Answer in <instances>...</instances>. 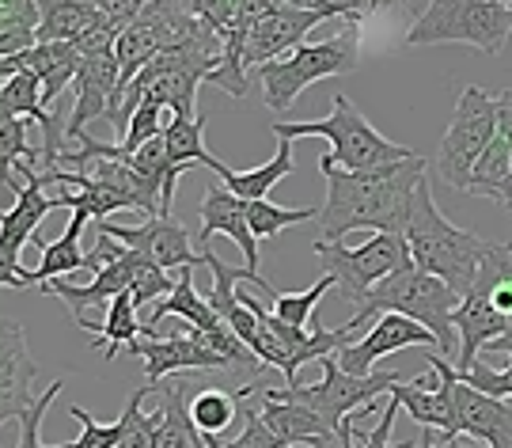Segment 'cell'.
<instances>
[{"mask_svg":"<svg viewBox=\"0 0 512 448\" xmlns=\"http://www.w3.org/2000/svg\"><path fill=\"white\" fill-rule=\"evenodd\" d=\"M319 175L327 183V202L319 209V240L342 243V236L368 232H395L406 236L414 213V194L425 179V156L387 164L376 171H346L319 156Z\"/></svg>","mask_w":512,"mask_h":448,"instance_id":"cell-1","label":"cell"},{"mask_svg":"<svg viewBox=\"0 0 512 448\" xmlns=\"http://www.w3.org/2000/svg\"><path fill=\"white\" fill-rule=\"evenodd\" d=\"M486 243L490 240H482L467 228H456L440 213L433 187H429V175H425L418 194H414L410 224H406L410 259L418 262L421 270H429L433 278L448 281L459 297H467L475 289V278L482 270V259H486Z\"/></svg>","mask_w":512,"mask_h":448,"instance_id":"cell-2","label":"cell"},{"mask_svg":"<svg viewBox=\"0 0 512 448\" xmlns=\"http://www.w3.org/2000/svg\"><path fill=\"white\" fill-rule=\"evenodd\" d=\"M459 300L463 297H459L448 281L433 278L429 270H421L418 262L410 259L403 270H395L391 278H384L365 300H361V308L353 312L349 323L361 331L365 323H376L380 316H391V312H395V316L414 319L425 331H433L444 357H448L459 342L456 327H452V312L459 308Z\"/></svg>","mask_w":512,"mask_h":448,"instance_id":"cell-3","label":"cell"},{"mask_svg":"<svg viewBox=\"0 0 512 448\" xmlns=\"http://www.w3.org/2000/svg\"><path fill=\"white\" fill-rule=\"evenodd\" d=\"M274 133L289 137V141H296V137H323V141H330L327 160L346 171H376L418 156L414 149L395 145V141H387L384 133L372 130L368 118L349 103L346 95H334L327 118H319V122H274Z\"/></svg>","mask_w":512,"mask_h":448,"instance_id":"cell-4","label":"cell"},{"mask_svg":"<svg viewBox=\"0 0 512 448\" xmlns=\"http://www.w3.org/2000/svg\"><path fill=\"white\" fill-rule=\"evenodd\" d=\"M357 57H361V27L346 23L342 35L327 38V42H304L296 46L293 54L266 61L251 73L262 80V99L266 107L277 114L293 111V103L304 95V88H311L315 80H327V76H346L357 69Z\"/></svg>","mask_w":512,"mask_h":448,"instance_id":"cell-5","label":"cell"},{"mask_svg":"<svg viewBox=\"0 0 512 448\" xmlns=\"http://www.w3.org/2000/svg\"><path fill=\"white\" fill-rule=\"evenodd\" d=\"M323 380L319 384H289V388H258L266 399H281V403H304L338 433V441L349 445L353 441V414L365 411L368 403H376L384 392L395 384H403L399 373H372V376H353L338 365V357L327 354L323 361Z\"/></svg>","mask_w":512,"mask_h":448,"instance_id":"cell-6","label":"cell"},{"mask_svg":"<svg viewBox=\"0 0 512 448\" xmlns=\"http://www.w3.org/2000/svg\"><path fill=\"white\" fill-rule=\"evenodd\" d=\"M512 35V4L505 0H429L406 31V46L467 42L482 54H501Z\"/></svg>","mask_w":512,"mask_h":448,"instance_id":"cell-7","label":"cell"},{"mask_svg":"<svg viewBox=\"0 0 512 448\" xmlns=\"http://www.w3.org/2000/svg\"><path fill=\"white\" fill-rule=\"evenodd\" d=\"M497 137V95H490L478 84H467L459 92L452 126L444 133L437 152L440 179L452 190L467 194L471 190V175H475L482 152L494 145Z\"/></svg>","mask_w":512,"mask_h":448,"instance_id":"cell-8","label":"cell"},{"mask_svg":"<svg viewBox=\"0 0 512 448\" xmlns=\"http://www.w3.org/2000/svg\"><path fill=\"white\" fill-rule=\"evenodd\" d=\"M315 259L323 262L330 278L338 281V293L342 300L357 304L380 285L384 278H391L395 270H403L410 262V247H406V236H395V232H372L361 247H346V243H311Z\"/></svg>","mask_w":512,"mask_h":448,"instance_id":"cell-9","label":"cell"},{"mask_svg":"<svg viewBox=\"0 0 512 448\" xmlns=\"http://www.w3.org/2000/svg\"><path fill=\"white\" fill-rule=\"evenodd\" d=\"M46 171H38L35 164H16L12 171H4V187L16 190V206L4 209L0 217V281L16 278L19 270V247L35 240V228L50 213H54V198L46 194Z\"/></svg>","mask_w":512,"mask_h":448,"instance_id":"cell-10","label":"cell"},{"mask_svg":"<svg viewBox=\"0 0 512 448\" xmlns=\"http://www.w3.org/2000/svg\"><path fill=\"white\" fill-rule=\"evenodd\" d=\"M38 376V365L31 361V346L16 319H4L0 331V448L19 445V418L27 414L31 384Z\"/></svg>","mask_w":512,"mask_h":448,"instance_id":"cell-11","label":"cell"},{"mask_svg":"<svg viewBox=\"0 0 512 448\" xmlns=\"http://www.w3.org/2000/svg\"><path fill=\"white\" fill-rule=\"evenodd\" d=\"M429 369L437 373V384L433 388H418V384H395L391 388V399L403 407L414 422H421V430H440L444 441H456L459 426H456V365L448 357H440L437 350L425 357Z\"/></svg>","mask_w":512,"mask_h":448,"instance_id":"cell-12","label":"cell"},{"mask_svg":"<svg viewBox=\"0 0 512 448\" xmlns=\"http://www.w3.org/2000/svg\"><path fill=\"white\" fill-rule=\"evenodd\" d=\"M129 354L145 361L148 388H160L164 376H183V373H209V369H224L232 373L236 365L228 357H220L217 350H209L202 338L194 335H171V338H137L129 346Z\"/></svg>","mask_w":512,"mask_h":448,"instance_id":"cell-13","label":"cell"},{"mask_svg":"<svg viewBox=\"0 0 512 448\" xmlns=\"http://www.w3.org/2000/svg\"><path fill=\"white\" fill-rule=\"evenodd\" d=\"M95 228L114 236V240H122L133 251L148 255V259L156 262V266H164V270H194V266H202V255L190 247V232L175 217H148L141 228L95 221Z\"/></svg>","mask_w":512,"mask_h":448,"instance_id":"cell-14","label":"cell"},{"mask_svg":"<svg viewBox=\"0 0 512 448\" xmlns=\"http://www.w3.org/2000/svg\"><path fill=\"white\" fill-rule=\"evenodd\" d=\"M406 346H433L437 350L440 342L433 331H425L421 323H414V319L406 316H380L376 323H372V331H368L361 342H349V346H342L338 350V365L346 369V373L353 376H372V365L380 361V357L395 354V350H406Z\"/></svg>","mask_w":512,"mask_h":448,"instance_id":"cell-15","label":"cell"},{"mask_svg":"<svg viewBox=\"0 0 512 448\" xmlns=\"http://www.w3.org/2000/svg\"><path fill=\"white\" fill-rule=\"evenodd\" d=\"M327 16L319 12H296V8H285V4H274L266 16L251 23L247 31V42H243V61H247V73L266 65V61H277V57L293 54L296 46H304V38L311 35V27H319Z\"/></svg>","mask_w":512,"mask_h":448,"instance_id":"cell-16","label":"cell"},{"mask_svg":"<svg viewBox=\"0 0 512 448\" xmlns=\"http://www.w3.org/2000/svg\"><path fill=\"white\" fill-rule=\"evenodd\" d=\"M122 84V65L118 54H88L80 61V73H76V107L69 114V141H80V133H88V122L95 118H107L114 107V95Z\"/></svg>","mask_w":512,"mask_h":448,"instance_id":"cell-17","label":"cell"},{"mask_svg":"<svg viewBox=\"0 0 512 448\" xmlns=\"http://www.w3.org/2000/svg\"><path fill=\"white\" fill-rule=\"evenodd\" d=\"M141 266H145V255H141V251H129L122 262H114V266H107V270H99L88 285H73V281H65V278H54V281H46V285H38V289H42L46 297H50V293L61 297L69 308H73V316L80 319L84 316V308H92V304L110 308V300L118 297V293H129L133 281H137V274H141Z\"/></svg>","mask_w":512,"mask_h":448,"instance_id":"cell-18","label":"cell"},{"mask_svg":"<svg viewBox=\"0 0 512 448\" xmlns=\"http://www.w3.org/2000/svg\"><path fill=\"white\" fill-rule=\"evenodd\" d=\"M198 213H202V247H209V240H213L217 232H224V236L236 240L247 266L258 270V240H255V232H251V221H247V202H243L239 194H232L224 183H209Z\"/></svg>","mask_w":512,"mask_h":448,"instance_id":"cell-19","label":"cell"},{"mask_svg":"<svg viewBox=\"0 0 512 448\" xmlns=\"http://www.w3.org/2000/svg\"><path fill=\"white\" fill-rule=\"evenodd\" d=\"M456 426L486 448H512V407L456 380Z\"/></svg>","mask_w":512,"mask_h":448,"instance_id":"cell-20","label":"cell"},{"mask_svg":"<svg viewBox=\"0 0 512 448\" xmlns=\"http://www.w3.org/2000/svg\"><path fill=\"white\" fill-rule=\"evenodd\" d=\"M452 327H456V335H459L456 373H467L478 361V354L509 331V316H501L490 297L471 293V297L459 300V308L452 312Z\"/></svg>","mask_w":512,"mask_h":448,"instance_id":"cell-21","label":"cell"},{"mask_svg":"<svg viewBox=\"0 0 512 448\" xmlns=\"http://www.w3.org/2000/svg\"><path fill=\"white\" fill-rule=\"evenodd\" d=\"M88 221H92V217H88L84 209H73L65 232H61L50 247H42V262H38L35 270H19L16 278H8L4 285H8V289H31V285H46V281L65 278V274H73V270H84L88 251H80V232H84Z\"/></svg>","mask_w":512,"mask_h":448,"instance_id":"cell-22","label":"cell"},{"mask_svg":"<svg viewBox=\"0 0 512 448\" xmlns=\"http://www.w3.org/2000/svg\"><path fill=\"white\" fill-rule=\"evenodd\" d=\"M27 69H35L38 80H42V103L46 111H54V103L65 95V88L76 84V73H80V61L84 54L76 50L73 42H38L35 50L23 54Z\"/></svg>","mask_w":512,"mask_h":448,"instance_id":"cell-23","label":"cell"},{"mask_svg":"<svg viewBox=\"0 0 512 448\" xmlns=\"http://www.w3.org/2000/svg\"><path fill=\"white\" fill-rule=\"evenodd\" d=\"M262 418L266 426L285 441L289 448L308 445V448H323L327 441H334L338 433L330 430L319 414L304 407V403H281V399H266L262 395Z\"/></svg>","mask_w":512,"mask_h":448,"instance_id":"cell-24","label":"cell"},{"mask_svg":"<svg viewBox=\"0 0 512 448\" xmlns=\"http://www.w3.org/2000/svg\"><path fill=\"white\" fill-rule=\"evenodd\" d=\"M38 12H42L38 42H73V46H80L99 23H107V16L95 8L92 0H38Z\"/></svg>","mask_w":512,"mask_h":448,"instance_id":"cell-25","label":"cell"},{"mask_svg":"<svg viewBox=\"0 0 512 448\" xmlns=\"http://www.w3.org/2000/svg\"><path fill=\"white\" fill-rule=\"evenodd\" d=\"M76 323H80V331H92V346H99L107 361H114V354L122 346H133L141 338V327H145L137 319V300H133V293H118V297L110 300L103 323H95L88 316H80Z\"/></svg>","mask_w":512,"mask_h":448,"instance_id":"cell-26","label":"cell"},{"mask_svg":"<svg viewBox=\"0 0 512 448\" xmlns=\"http://www.w3.org/2000/svg\"><path fill=\"white\" fill-rule=\"evenodd\" d=\"M293 168H296L293 141H289V137H277V152H274V160H270V164L251 168V171L224 168L217 179H224V187L232 190V194H239L243 202H262V198H266L281 179H289V175H293Z\"/></svg>","mask_w":512,"mask_h":448,"instance_id":"cell-27","label":"cell"},{"mask_svg":"<svg viewBox=\"0 0 512 448\" xmlns=\"http://www.w3.org/2000/svg\"><path fill=\"white\" fill-rule=\"evenodd\" d=\"M167 316H179L186 319L194 331H209V327H217L220 316L213 312V304L205 300V293L194 289V270H179V285H175V293L164 297L160 304H152V319H148V327H156L160 319Z\"/></svg>","mask_w":512,"mask_h":448,"instance_id":"cell-28","label":"cell"},{"mask_svg":"<svg viewBox=\"0 0 512 448\" xmlns=\"http://www.w3.org/2000/svg\"><path fill=\"white\" fill-rule=\"evenodd\" d=\"M475 198H490L497 206H509L512 202V149L509 141L497 133L494 145L482 152L475 175H471V190Z\"/></svg>","mask_w":512,"mask_h":448,"instance_id":"cell-29","label":"cell"},{"mask_svg":"<svg viewBox=\"0 0 512 448\" xmlns=\"http://www.w3.org/2000/svg\"><path fill=\"white\" fill-rule=\"evenodd\" d=\"M167 141V152H171V160L175 164H194V168H209L213 175L228 168L224 160H217L213 152L205 149V118H175L164 133Z\"/></svg>","mask_w":512,"mask_h":448,"instance_id":"cell-30","label":"cell"},{"mask_svg":"<svg viewBox=\"0 0 512 448\" xmlns=\"http://www.w3.org/2000/svg\"><path fill=\"white\" fill-rule=\"evenodd\" d=\"M0 111L19 114V118H35V122H42L50 114L46 103H42V80H38L35 69H19L16 76L4 80V88H0Z\"/></svg>","mask_w":512,"mask_h":448,"instance_id":"cell-31","label":"cell"},{"mask_svg":"<svg viewBox=\"0 0 512 448\" xmlns=\"http://www.w3.org/2000/svg\"><path fill=\"white\" fill-rule=\"evenodd\" d=\"M247 221H251V232H255V240H274L281 236L285 228H293V224H304V221H319V209L315 206H274V202H247Z\"/></svg>","mask_w":512,"mask_h":448,"instance_id":"cell-32","label":"cell"},{"mask_svg":"<svg viewBox=\"0 0 512 448\" xmlns=\"http://www.w3.org/2000/svg\"><path fill=\"white\" fill-rule=\"evenodd\" d=\"M190 418L202 433H224L239 418V395H228L220 388H202L190 403Z\"/></svg>","mask_w":512,"mask_h":448,"instance_id":"cell-33","label":"cell"},{"mask_svg":"<svg viewBox=\"0 0 512 448\" xmlns=\"http://www.w3.org/2000/svg\"><path fill=\"white\" fill-rule=\"evenodd\" d=\"M0 164H4V171H12L16 164H35V168H42V149H31L27 122L19 114L0 111Z\"/></svg>","mask_w":512,"mask_h":448,"instance_id":"cell-34","label":"cell"},{"mask_svg":"<svg viewBox=\"0 0 512 448\" xmlns=\"http://www.w3.org/2000/svg\"><path fill=\"white\" fill-rule=\"evenodd\" d=\"M330 289H338V281L330 278V274H323V278L315 281L311 289H304V293H277V304H274V316L285 319L289 327H308L311 323V312H315V304L327 297Z\"/></svg>","mask_w":512,"mask_h":448,"instance_id":"cell-35","label":"cell"},{"mask_svg":"<svg viewBox=\"0 0 512 448\" xmlns=\"http://www.w3.org/2000/svg\"><path fill=\"white\" fill-rule=\"evenodd\" d=\"M69 418L80 422V441H73V448H118L122 445V437H126V430H129V411H122V418H118V422H110V426L95 422L92 414L80 411V407H73Z\"/></svg>","mask_w":512,"mask_h":448,"instance_id":"cell-36","label":"cell"},{"mask_svg":"<svg viewBox=\"0 0 512 448\" xmlns=\"http://www.w3.org/2000/svg\"><path fill=\"white\" fill-rule=\"evenodd\" d=\"M156 392V388H137V392L126 399V411H129V430L122 437V445L118 448H152V433H156V422H160V411L156 414H145L141 411V403H145L148 395Z\"/></svg>","mask_w":512,"mask_h":448,"instance_id":"cell-37","label":"cell"},{"mask_svg":"<svg viewBox=\"0 0 512 448\" xmlns=\"http://www.w3.org/2000/svg\"><path fill=\"white\" fill-rule=\"evenodd\" d=\"M175 285H179V278H171L164 266H156V262L145 255V266H141V274H137V281H133L129 293H133L137 308H141V304H160L164 297H171Z\"/></svg>","mask_w":512,"mask_h":448,"instance_id":"cell-38","label":"cell"},{"mask_svg":"<svg viewBox=\"0 0 512 448\" xmlns=\"http://www.w3.org/2000/svg\"><path fill=\"white\" fill-rule=\"evenodd\" d=\"M459 380H463V384H471V388L482 392V395L512 399V357H509V365H505V373H497L490 361H482V357H478L467 373H459Z\"/></svg>","mask_w":512,"mask_h":448,"instance_id":"cell-39","label":"cell"},{"mask_svg":"<svg viewBox=\"0 0 512 448\" xmlns=\"http://www.w3.org/2000/svg\"><path fill=\"white\" fill-rule=\"evenodd\" d=\"M239 418H243V433H239L236 441H228V448H289L270 426H266L262 411L247 407L243 399H239Z\"/></svg>","mask_w":512,"mask_h":448,"instance_id":"cell-40","label":"cell"},{"mask_svg":"<svg viewBox=\"0 0 512 448\" xmlns=\"http://www.w3.org/2000/svg\"><path fill=\"white\" fill-rule=\"evenodd\" d=\"M61 392H65V380H54L50 392H42L35 403L27 407V414L19 418V445L16 448H46L42 445V437H38V430H42V418H46V411L54 407V399Z\"/></svg>","mask_w":512,"mask_h":448,"instance_id":"cell-41","label":"cell"},{"mask_svg":"<svg viewBox=\"0 0 512 448\" xmlns=\"http://www.w3.org/2000/svg\"><path fill=\"white\" fill-rule=\"evenodd\" d=\"M205 27H213L220 38L232 31V16H236V0H183Z\"/></svg>","mask_w":512,"mask_h":448,"instance_id":"cell-42","label":"cell"},{"mask_svg":"<svg viewBox=\"0 0 512 448\" xmlns=\"http://www.w3.org/2000/svg\"><path fill=\"white\" fill-rule=\"evenodd\" d=\"M95 8L110 19V23H118V27H129L133 19L145 12L152 0H92Z\"/></svg>","mask_w":512,"mask_h":448,"instance_id":"cell-43","label":"cell"},{"mask_svg":"<svg viewBox=\"0 0 512 448\" xmlns=\"http://www.w3.org/2000/svg\"><path fill=\"white\" fill-rule=\"evenodd\" d=\"M403 411L395 399L384 407V414H380V422H376V430L365 437V448H391V426H395V414Z\"/></svg>","mask_w":512,"mask_h":448,"instance_id":"cell-44","label":"cell"},{"mask_svg":"<svg viewBox=\"0 0 512 448\" xmlns=\"http://www.w3.org/2000/svg\"><path fill=\"white\" fill-rule=\"evenodd\" d=\"M497 133L509 141V149H512V92L497 95Z\"/></svg>","mask_w":512,"mask_h":448,"instance_id":"cell-45","label":"cell"},{"mask_svg":"<svg viewBox=\"0 0 512 448\" xmlns=\"http://www.w3.org/2000/svg\"><path fill=\"white\" fill-rule=\"evenodd\" d=\"M277 4L296 8V12H319V16H327V19H342V16H338V8H334L330 0H277Z\"/></svg>","mask_w":512,"mask_h":448,"instance_id":"cell-46","label":"cell"},{"mask_svg":"<svg viewBox=\"0 0 512 448\" xmlns=\"http://www.w3.org/2000/svg\"><path fill=\"white\" fill-rule=\"evenodd\" d=\"M418 448H437V445H433V430H421ZM440 448H467V445H459V441H444ZM471 448H475V445H471Z\"/></svg>","mask_w":512,"mask_h":448,"instance_id":"cell-47","label":"cell"},{"mask_svg":"<svg viewBox=\"0 0 512 448\" xmlns=\"http://www.w3.org/2000/svg\"><path fill=\"white\" fill-rule=\"evenodd\" d=\"M16 4H27V0H0V8H16Z\"/></svg>","mask_w":512,"mask_h":448,"instance_id":"cell-48","label":"cell"},{"mask_svg":"<svg viewBox=\"0 0 512 448\" xmlns=\"http://www.w3.org/2000/svg\"><path fill=\"white\" fill-rule=\"evenodd\" d=\"M505 209H509V213H512V202H509V206H505Z\"/></svg>","mask_w":512,"mask_h":448,"instance_id":"cell-49","label":"cell"},{"mask_svg":"<svg viewBox=\"0 0 512 448\" xmlns=\"http://www.w3.org/2000/svg\"><path fill=\"white\" fill-rule=\"evenodd\" d=\"M505 4H512V0H505Z\"/></svg>","mask_w":512,"mask_h":448,"instance_id":"cell-50","label":"cell"},{"mask_svg":"<svg viewBox=\"0 0 512 448\" xmlns=\"http://www.w3.org/2000/svg\"><path fill=\"white\" fill-rule=\"evenodd\" d=\"M380 4H384V0H380Z\"/></svg>","mask_w":512,"mask_h":448,"instance_id":"cell-51","label":"cell"}]
</instances>
